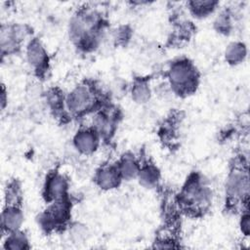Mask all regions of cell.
<instances>
[{
	"label": "cell",
	"mask_w": 250,
	"mask_h": 250,
	"mask_svg": "<svg viewBox=\"0 0 250 250\" xmlns=\"http://www.w3.org/2000/svg\"><path fill=\"white\" fill-rule=\"evenodd\" d=\"M95 7L84 5L71 17L68 24L70 40L84 52L94 50L102 37L104 20Z\"/></svg>",
	"instance_id": "6da1fadb"
},
{
	"label": "cell",
	"mask_w": 250,
	"mask_h": 250,
	"mask_svg": "<svg viewBox=\"0 0 250 250\" xmlns=\"http://www.w3.org/2000/svg\"><path fill=\"white\" fill-rule=\"evenodd\" d=\"M212 190L199 174H191L178 194L180 208L189 216H202L211 205Z\"/></svg>",
	"instance_id": "7a4b0ae2"
},
{
	"label": "cell",
	"mask_w": 250,
	"mask_h": 250,
	"mask_svg": "<svg viewBox=\"0 0 250 250\" xmlns=\"http://www.w3.org/2000/svg\"><path fill=\"white\" fill-rule=\"evenodd\" d=\"M103 94L95 83L84 81L65 95L64 104L67 117H82L103 106Z\"/></svg>",
	"instance_id": "3957f363"
},
{
	"label": "cell",
	"mask_w": 250,
	"mask_h": 250,
	"mask_svg": "<svg viewBox=\"0 0 250 250\" xmlns=\"http://www.w3.org/2000/svg\"><path fill=\"white\" fill-rule=\"evenodd\" d=\"M249 195V178L247 167L239 159L234 160L226 182V204L229 208L247 205Z\"/></svg>",
	"instance_id": "277c9868"
},
{
	"label": "cell",
	"mask_w": 250,
	"mask_h": 250,
	"mask_svg": "<svg viewBox=\"0 0 250 250\" xmlns=\"http://www.w3.org/2000/svg\"><path fill=\"white\" fill-rule=\"evenodd\" d=\"M167 76L173 91L184 96L194 92L199 78L194 64L188 59H178L171 62Z\"/></svg>",
	"instance_id": "5b68a950"
},
{
	"label": "cell",
	"mask_w": 250,
	"mask_h": 250,
	"mask_svg": "<svg viewBox=\"0 0 250 250\" xmlns=\"http://www.w3.org/2000/svg\"><path fill=\"white\" fill-rule=\"evenodd\" d=\"M71 202L68 197L49 203L47 209L39 216V224L46 231L57 230L66 227L70 220Z\"/></svg>",
	"instance_id": "8992f818"
},
{
	"label": "cell",
	"mask_w": 250,
	"mask_h": 250,
	"mask_svg": "<svg viewBox=\"0 0 250 250\" xmlns=\"http://www.w3.org/2000/svg\"><path fill=\"white\" fill-rule=\"evenodd\" d=\"M27 31L23 25L9 23L1 26V54L2 57L16 54L22 44Z\"/></svg>",
	"instance_id": "52a82bcc"
},
{
	"label": "cell",
	"mask_w": 250,
	"mask_h": 250,
	"mask_svg": "<svg viewBox=\"0 0 250 250\" xmlns=\"http://www.w3.org/2000/svg\"><path fill=\"white\" fill-rule=\"evenodd\" d=\"M68 181L59 171L50 172L45 180L43 188V197L46 202L61 200L68 197Z\"/></svg>",
	"instance_id": "ba28073f"
},
{
	"label": "cell",
	"mask_w": 250,
	"mask_h": 250,
	"mask_svg": "<svg viewBox=\"0 0 250 250\" xmlns=\"http://www.w3.org/2000/svg\"><path fill=\"white\" fill-rule=\"evenodd\" d=\"M117 117L118 114L116 110L104 104L96 111L92 127L97 131L101 139L108 140L115 131Z\"/></svg>",
	"instance_id": "9c48e42d"
},
{
	"label": "cell",
	"mask_w": 250,
	"mask_h": 250,
	"mask_svg": "<svg viewBox=\"0 0 250 250\" xmlns=\"http://www.w3.org/2000/svg\"><path fill=\"white\" fill-rule=\"evenodd\" d=\"M26 59L30 67L39 76H43L48 69V54L45 47L37 38L31 39L26 46Z\"/></svg>",
	"instance_id": "30bf717a"
},
{
	"label": "cell",
	"mask_w": 250,
	"mask_h": 250,
	"mask_svg": "<svg viewBox=\"0 0 250 250\" xmlns=\"http://www.w3.org/2000/svg\"><path fill=\"white\" fill-rule=\"evenodd\" d=\"M100 135L91 127L80 128L73 137V146L81 154L89 155L95 152L100 145Z\"/></svg>",
	"instance_id": "8fae6325"
},
{
	"label": "cell",
	"mask_w": 250,
	"mask_h": 250,
	"mask_svg": "<svg viewBox=\"0 0 250 250\" xmlns=\"http://www.w3.org/2000/svg\"><path fill=\"white\" fill-rule=\"evenodd\" d=\"M23 223V212L21 204L4 203L1 214L2 234H6L19 230Z\"/></svg>",
	"instance_id": "7c38bea8"
},
{
	"label": "cell",
	"mask_w": 250,
	"mask_h": 250,
	"mask_svg": "<svg viewBox=\"0 0 250 250\" xmlns=\"http://www.w3.org/2000/svg\"><path fill=\"white\" fill-rule=\"evenodd\" d=\"M122 181L117 164H103L95 174L97 186L104 189L109 190L117 188Z\"/></svg>",
	"instance_id": "4fadbf2b"
},
{
	"label": "cell",
	"mask_w": 250,
	"mask_h": 250,
	"mask_svg": "<svg viewBox=\"0 0 250 250\" xmlns=\"http://www.w3.org/2000/svg\"><path fill=\"white\" fill-rule=\"evenodd\" d=\"M137 178L139 179V182L143 187L146 188H152L157 186L160 174L157 167L152 162L144 161L140 164Z\"/></svg>",
	"instance_id": "5bb4252c"
},
{
	"label": "cell",
	"mask_w": 250,
	"mask_h": 250,
	"mask_svg": "<svg viewBox=\"0 0 250 250\" xmlns=\"http://www.w3.org/2000/svg\"><path fill=\"white\" fill-rule=\"evenodd\" d=\"M116 164L122 180L130 181L137 178L141 161H139L134 154L129 152L123 154Z\"/></svg>",
	"instance_id": "9a60e30c"
},
{
	"label": "cell",
	"mask_w": 250,
	"mask_h": 250,
	"mask_svg": "<svg viewBox=\"0 0 250 250\" xmlns=\"http://www.w3.org/2000/svg\"><path fill=\"white\" fill-rule=\"evenodd\" d=\"M219 3L217 1H211V0H201V1H189L187 3L188 9L189 13L197 19H202L208 17L210 14H212Z\"/></svg>",
	"instance_id": "2e32d148"
},
{
	"label": "cell",
	"mask_w": 250,
	"mask_h": 250,
	"mask_svg": "<svg viewBox=\"0 0 250 250\" xmlns=\"http://www.w3.org/2000/svg\"><path fill=\"white\" fill-rule=\"evenodd\" d=\"M3 247L6 249H25L28 248V240L24 232L21 229L6 234Z\"/></svg>",
	"instance_id": "e0dca14e"
},
{
	"label": "cell",
	"mask_w": 250,
	"mask_h": 250,
	"mask_svg": "<svg viewBox=\"0 0 250 250\" xmlns=\"http://www.w3.org/2000/svg\"><path fill=\"white\" fill-rule=\"evenodd\" d=\"M150 89L148 82L144 78H138L133 83L132 98L136 103L144 104L149 100Z\"/></svg>",
	"instance_id": "ac0fdd59"
},
{
	"label": "cell",
	"mask_w": 250,
	"mask_h": 250,
	"mask_svg": "<svg viewBox=\"0 0 250 250\" xmlns=\"http://www.w3.org/2000/svg\"><path fill=\"white\" fill-rule=\"evenodd\" d=\"M226 60L230 64L241 62L246 56V48L241 42H232L226 49Z\"/></svg>",
	"instance_id": "d6986e66"
},
{
	"label": "cell",
	"mask_w": 250,
	"mask_h": 250,
	"mask_svg": "<svg viewBox=\"0 0 250 250\" xmlns=\"http://www.w3.org/2000/svg\"><path fill=\"white\" fill-rule=\"evenodd\" d=\"M231 13L229 10L222 11L220 15L216 18L215 26L219 32L229 33L231 28Z\"/></svg>",
	"instance_id": "ffe728a7"
},
{
	"label": "cell",
	"mask_w": 250,
	"mask_h": 250,
	"mask_svg": "<svg viewBox=\"0 0 250 250\" xmlns=\"http://www.w3.org/2000/svg\"><path fill=\"white\" fill-rule=\"evenodd\" d=\"M249 214L248 210L246 209L245 211H242V216L240 220V229L245 235H248L249 233Z\"/></svg>",
	"instance_id": "44dd1931"
},
{
	"label": "cell",
	"mask_w": 250,
	"mask_h": 250,
	"mask_svg": "<svg viewBox=\"0 0 250 250\" xmlns=\"http://www.w3.org/2000/svg\"><path fill=\"white\" fill-rule=\"evenodd\" d=\"M6 99H5V88L3 86V90H2V108H4V105H5V102Z\"/></svg>",
	"instance_id": "7402d4cb"
}]
</instances>
